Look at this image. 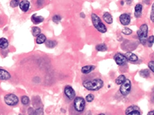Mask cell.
Wrapping results in <instances>:
<instances>
[{"label": "cell", "instance_id": "obj_1", "mask_svg": "<svg viewBox=\"0 0 154 115\" xmlns=\"http://www.w3.org/2000/svg\"><path fill=\"white\" fill-rule=\"evenodd\" d=\"M103 81L100 79H95L91 80H86L83 83L85 89L91 91H96L101 89L103 86Z\"/></svg>", "mask_w": 154, "mask_h": 115}, {"label": "cell", "instance_id": "obj_2", "mask_svg": "<svg viewBox=\"0 0 154 115\" xmlns=\"http://www.w3.org/2000/svg\"><path fill=\"white\" fill-rule=\"evenodd\" d=\"M91 20L93 25L96 29L101 33H105L107 32L106 26L102 22L99 17L95 13H93L91 15Z\"/></svg>", "mask_w": 154, "mask_h": 115}, {"label": "cell", "instance_id": "obj_3", "mask_svg": "<svg viewBox=\"0 0 154 115\" xmlns=\"http://www.w3.org/2000/svg\"><path fill=\"white\" fill-rule=\"evenodd\" d=\"M138 37L140 43L143 45H145L147 42L148 34V26L146 24H143L140 27L137 32Z\"/></svg>", "mask_w": 154, "mask_h": 115}, {"label": "cell", "instance_id": "obj_4", "mask_svg": "<svg viewBox=\"0 0 154 115\" xmlns=\"http://www.w3.org/2000/svg\"><path fill=\"white\" fill-rule=\"evenodd\" d=\"M85 100L83 97H77L74 101V107L76 111L82 112L85 108Z\"/></svg>", "mask_w": 154, "mask_h": 115}, {"label": "cell", "instance_id": "obj_5", "mask_svg": "<svg viewBox=\"0 0 154 115\" xmlns=\"http://www.w3.org/2000/svg\"><path fill=\"white\" fill-rule=\"evenodd\" d=\"M132 87V84L130 80L126 79L121 85L120 91L124 96H127L130 93Z\"/></svg>", "mask_w": 154, "mask_h": 115}, {"label": "cell", "instance_id": "obj_6", "mask_svg": "<svg viewBox=\"0 0 154 115\" xmlns=\"http://www.w3.org/2000/svg\"><path fill=\"white\" fill-rule=\"evenodd\" d=\"M5 101L6 104L9 106H13L17 105L19 103V100L18 97L13 94H9L6 95L5 98Z\"/></svg>", "mask_w": 154, "mask_h": 115}, {"label": "cell", "instance_id": "obj_7", "mask_svg": "<svg viewBox=\"0 0 154 115\" xmlns=\"http://www.w3.org/2000/svg\"><path fill=\"white\" fill-rule=\"evenodd\" d=\"M114 60L115 61L117 65L119 66H122L126 63L127 61V59L125 56H124L122 54H116L114 56Z\"/></svg>", "mask_w": 154, "mask_h": 115}, {"label": "cell", "instance_id": "obj_8", "mask_svg": "<svg viewBox=\"0 0 154 115\" xmlns=\"http://www.w3.org/2000/svg\"><path fill=\"white\" fill-rule=\"evenodd\" d=\"M64 93L66 96L70 99L73 100L75 96L76 95V93L75 92L74 90L72 87L70 86H66L64 89Z\"/></svg>", "mask_w": 154, "mask_h": 115}, {"label": "cell", "instance_id": "obj_9", "mask_svg": "<svg viewBox=\"0 0 154 115\" xmlns=\"http://www.w3.org/2000/svg\"><path fill=\"white\" fill-rule=\"evenodd\" d=\"M121 24L124 26H126L130 24L131 21L130 15L127 13H123L121 15L119 18Z\"/></svg>", "mask_w": 154, "mask_h": 115}, {"label": "cell", "instance_id": "obj_10", "mask_svg": "<svg viewBox=\"0 0 154 115\" xmlns=\"http://www.w3.org/2000/svg\"><path fill=\"white\" fill-rule=\"evenodd\" d=\"M126 114L128 115H140L141 114L138 107L135 106H130L128 108Z\"/></svg>", "mask_w": 154, "mask_h": 115}, {"label": "cell", "instance_id": "obj_11", "mask_svg": "<svg viewBox=\"0 0 154 115\" xmlns=\"http://www.w3.org/2000/svg\"><path fill=\"white\" fill-rule=\"evenodd\" d=\"M19 7L23 11L26 12L30 7V2L27 0H23L19 3Z\"/></svg>", "mask_w": 154, "mask_h": 115}, {"label": "cell", "instance_id": "obj_12", "mask_svg": "<svg viewBox=\"0 0 154 115\" xmlns=\"http://www.w3.org/2000/svg\"><path fill=\"white\" fill-rule=\"evenodd\" d=\"M125 56L128 61L132 62L137 61L138 57L136 54L132 52H127L125 54Z\"/></svg>", "mask_w": 154, "mask_h": 115}, {"label": "cell", "instance_id": "obj_13", "mask_svg": "<svg viewBox=\"0 0 154 115\" xmlns=\"http://www.w3.org/2000/svg\"><path fill=\"white\" fill-rule=\"evenodd\" d=\"M143 7L141 4H137L134 8V16L136 18L140 17L142 15Z\"/></svg>", "mask_w": 154, "mask_h": 115}, {"label": "cell", "instance_id": "obj_14", "mask_svg": "<svg viewBox=\"0 0 154 115\" xmlns=\"http://www.w3.org/2000/svg\"><path fill=\"white\" fill-rule=\"evenodd\" d=\"M95 66L93 65H87L83 67L81 69L82 72L84 74H88L90 73L93 70L95 69Z\"/></svg>", "mask_w": 154, "mask_h": 115}, {"label": "cell", "instance_id": "obj_15", "mask_svg": "<svg viewBox=\"0 0 154 115\" xmlns=\"http://www.w3.org/2000/svg\"><path fill=\"white\" fill-rule=\"evenodd\" d=\"M103 19L107 24H111L113 22V19L111 15L108 12L104 13L103 15Z\"/></svg>", "mask_w": 154, "mask_h": 115}, {"label": "cell", "instance_id": "obj_16", "mask_svg": "<svg viewBox=\"0 0 154 115\" xmlns=\"http://www.w3.org/2000/svg\"><path fill=\"white\" fill-rule=\"evenodd\" d=\"M11 78V75L7 71L0 69V79L1 80H8Z\"/></svg>", "mask_w": 154, "mask_h": 115}, {"label": "cell", "instance_id": "obj_17", "mask_svg": "<svg viewBox=\"0 0 154 115\" xmlns=\"http://www.w3.org/2000/svg\"><path fill=\"white\" fill-rule=\"evenodd\" d=\"M44 20V19L42 16H36V14L34 15L32 17V20L34 24H37L42 22Z\"/></svg>", "mask_w": 154, "mask_h": 115}, {"label": "cell", "instance_id": "obj_18", "mask_svg": "<svg viewBox=\"0 0 154 115\" xmlns=\"http://www.w3.org/2000/svg\"><path fill=\"white\" fill-rule=\"evenodd\" d=\"M46 41V37L44 34H40L36 39V43L38 44H42Z\"/></svg>", "mask_w": 154, "mask_h": 115}, {"label": "cell", "instance_id": "obj_19", "mask_svg": "<svg viewBox=\"0 0 154 115\" xmlns=\"http://www.w3.org/2000/svg\"><path fill=\"white\" fill-rule=\"evenodd\" d=\"M9 45V43H8V41L7 39L4 38H2L0 39V48H7Z\"/></svg>", "mask_w": 154, "mask_h": 115}, {"label": "cell", "instance_id": "obj_20", "mask_svg": "<svg viewBox=\"0 0 154 115\" xmlns=\"http://www.w3.org/2000/svg\"><path fill=\"white\" fill-rule=\"evenodd\" d=\"M95 48L99 52H105L107 50V46L105 44H100L97 45Z\"/></svg>", "mask_w": 154, "mask_h": 115}, {"label": "cell", "instance_id": "obj_21", "mask_svg": "<svg viewBox=\"0 0 154 115\" xmlns=\"http://www.w3.org/2000/svg\"><path fill=\"white\" fill-rule=\"evenodd\" d=\"M126 80V79L125 76L123 75H121L116 79V83L118 85H120L123 84Z\"/></svg>", "mask_w": 154, "mask_h": 115}, {"label": "cell", "instance_id": "obj_22", "mask_svg": "<svg viewBox=\"0 0 154 115\" xmlns=\"http://www.w3.org/2000/svg\"><path fill=\"white\" fill-rule=\"evenodd\" d=\"M139 74L143 78H148L150 76V71L148 69H143L139 72Z\"/></svg>", "mask_w": 154, "mask_h": 115}, {"label": "cell", "instance_id": "obj_23", "mask_svg": "<svg viewBox=\"0 0 154 115\" xmlns=\"http://www.w3.org/2000/svg\"><path fill=\"white\" fill-rule=\"evenodd\" d=\"M57 44L56 42L52 40H48L46 41V46L48 48H54Z\"/></svg>", "mask_w": 154, "mask_h": 115}, {"label": "cell", "instance_id": "obj_24", "mask_svg": "<svg viewBox=\"0 0 154 115\" xmlns=\"http://www.w3.org/2000/svg\"><path fill=\"white\" fill-rule=\"evenodd\" d=\"M41 29L38 27H34L32 29V33L34 36L37 37L41 33Z\"/></svg>", "mask_w": 154, "mask_h": 115}, {"label": "cell", "instance_id": "obj_25", "mask_svg": "<svg viewBox=\"0 0 154 115\" xmlns=\"http://www.w3.org/2000/svg\"><path fill=\"white\" fill-rule=\"evenodd\" d=\"M147 42H148V46L149 48L152 47L154 43V36H150L147 39Z\"/></svg>", "mask_w": 154, "mask_h": 115}, {"label": "cell", "instance_id": "obj_26", "mask_svg": "<svg viewBox=\"0 0 154 115\" xmlns=\"http://www.w3.org/2000/svg\"><path fill=\"white\" fill-rule=\"evenodd\" d=\"M122 33L126 35H130L132 33V30L128 27H126L122 30Z\"/></svg>", "mask_w": 154, "mask_h": 115}, {"label": "cell", "instance_id": "obj_27", "mask_svg": "<svg viewBox=\"0 0 154 115\" xmlns=\"http://www.w3.org/2000/svg\"><path fill=\"white\" fill-rule=\"evenodd\" d=\"M19 5V0H12L10 3V6L12 8H15Z\"/></svg>", "mask_w": 154, "mask_h": 115}, {"label": "cell", "instance_id": "obj_28", "mask_svg": "<svg viewBox=\"0 0 154 115\" xmlns=\"http://www.w3.org/2000/svg\"><path fill=\"white\" fill-rule=\"evenodd\" d=\"M61 20V17L59 15H55L52 17V21L56 23H58Z\"/></svg>", "mask_w": 154, "mask_h": 115}, {"label": "cell", "instance_id": "obj_29", "mask_svg": "<svg viewBox=\"0 0 154 115\" xmlns=\"http://www.w3.org/2000/svg\"><path fill=\"white\" fill-rule=\"evenodd\" d=\"M21 102L24 105H27L29 102V98L27 96H23L21 98Z\"/></svg>", "mask_w": 154, "mask_h": 115}, {"label": "cell", "instance_id": "obj_30", "mask_svg": "<svg viewBox=\"0 0 154 115\" xmlns=\"http://www.w3.org/2000/svg\"><path fill=\"white\" fill-rule=\"evenodd\" d=\"M94 99H95V96L93 94H89L87 95L85 98L86 100L89 102H92L93 100H94Z\"/></svg>", "mask_w": 154, "mask_h": 115}, {"label": "cell", "instance_id": "obj_31", "mask_svg": "<svg viewBox=\"0 0 154 115\" xmlns=\"http://www.w3.org/2000/svg\"><path fill=\"white\" fill-rule=\"evenodd\" d=\"M150 19L154 23V3L152 6V9L150 13Z\"/></svg>", "mask_w": 154, "mask_h": 115}, {"label": "cell", "instance_id": "obj_32", "mask_svg": "<svg viewBox=\"0 0 154 115\" xmlns=\"http://www.w3.org/2000/svg\"><path fill=\"white\" fill-rule=\"evenodd\" d=\"M148 67L149 69L154 73V61H151L149 62Z\"/></svg>", "mask_w": 154, "mask_h": 115}, {"label": "cell", "instance_id": "obj_33", "mask_svg": "<svg viewBox=\"0 0 154 115\" xmlns=\"http://www.w3.org/2000/svg\"><path fill=\"white\" fill-rule=\"evenodd\" d=\"M34 114H36V115H42V114H43V109L41 108H39V109H38L36 111Z\"/></svg>", "mask_w": 154, "mask_h": 115}, {"label": "cell", "instance_id": "obj_34", "mask_svg": "<svg viewBox=\"0 0 154 115\" xmlns=\"http://www.w3.org/2000/svg\"><path fill=\"white\" fill-rule=\"evenodd\" d=\"M133 1V0H126V3L128 5H130L132 4V2Z\"/></svg>", "mask_w": 154, "mask_h": 115}, {"label": "cell", "instance_id": "obj_35", "mask_svg": "<svg viewBox=\"0 0 154 115\" xmlns=\"http://www.w3.org/2000/svg\"><path fill=\"white\" fill-rule=\"evenodd\" d=\"M148 115H154V110L153 111H150L148 113Z\"/></svg>", "mask_w": 154, "mask_h": 115}, {"label": "cell", "instance_id": "obj_36", "mask_svg": "<svg viewBox=\"0 0 154 115\" xmlns=\"http://www.w3.org/2000/svg\"><path fill=\"white\" fill-rule=\"evenodd\" d=\"M121 4L122 5H123L124 4V1H121Z\"/></svg>", "mask_w": 154, "mask_h": 115}]
</instances>
